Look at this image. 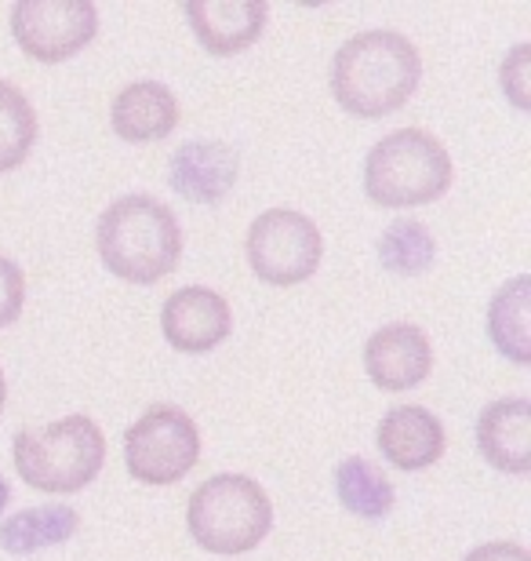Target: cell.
Segmentation results:
<instances>
[{"mask_svg":"<svg viewBox=\"0 0 531 561\" xmlns=\"http://www.w3.org/2000/svg\"><path fill=\"white\" fill-rule=\"evenodd\" d=\"M376 442L397 470H426L445 456V423L423 405H397L379 420Z\"/></svg>","mask_w":531,"mask_h":561,"instance_id":"14","label":"cell"},{"mask_svg":"<svg viewBox=\"0 0 531 561\" xmlns=\"http://www.w3.org/2000/svg\"><path fill=\"white\" fill-rule=\"evenodd\" d=\"M503 92L510 95V103L517 110H531V95H528V44H517V48L503 59L499 70Z\"/></svg>","mask_w":531,"mask_h":561,"instance_id":"22","label":"cell"},{"mask_svg":"<svg viewBox=\"0 0 531 561\" xmlns=\"http://www.w3.org/2000/svg\"><path fill=\"white\" fill-rule=\"evenodd\" d=\"M462 561H531L528 547L513 543V540H499V543H481L462 558Z\"/></svg>","mask_w":531,"mask_h":561,"instance_id":"23","label":"cell"},{"mask_svg":"<svg viewBox=\"0 0 531 561\" xmlns=\"http://www.w3.org/2000/svg\"><path fill=\"white\" fill-rule=\"evenodd\" d=\"M451 157L434 131L397 128L365 157V194L379 208H423L448 194Z\"/></svg>","mask_w":531,"mask_h":561,"instance_id":"4","label":"cell"},{"mask_svg":"<svg viewBox=\"0 0 531 561\" xmlns=\"http://www.w3.org/2000/svg\"><path fill=\"white\" fill-rule=\"evenodd\" d=\"M26 307V274L15 260L0 255V329L15 324Z\"/></svg>","mask_w":531,"mask_h":561,"instance_id":"21","label":"cell"},{"mask_svg":"<svg viewBox=\"0 0 531 561\" xmlns=\"http://www.w3.org/2000/svg\"><path fill=\"white\" fill-rule=\"evenodd\" d=\"M233 310L219 291L205 285H186L164 299L161 332L178 354H208L230 340Z\"/></svg>","mask_w":531,"mask_h":561,"instance_id":"9","label":"cell"},{"mask_svg":"<svg viewBox=\"0 0 531 561\" xmlns=\"http://www.w3.org/2000/svg\"><path fill=\"white\" fill-rule=\"evenodd\" d=\"M77 518L73 507H33V511H19L0 525V547L15 558L48 551V547L66 543L77 533Z\"/></svg>","mask_w":531,"mask_h":561,"instance_id":"17","label":"cell"},{"mask_svg":"<svg viewBox=\"0 0 531 561\" xmlns=\"http://www.w3.org/2000/svg\"><path fill=\"white\" fill-rule=\"evenodd\" d=\"M247 266L258 280L277 288L302 285L318 274L324 260V238L318 222L296 208H269L247 227Z\"/></svg>","mask_w":531,"mask_h":561,"instance_id":"7","label":"cell"},{"mask_svg":"<svg viewBox=\"0 0 531 561\" xmlns=\"http://www.w3.org/2000/svg\"><path fill=\"white\" fill-rule=\"evenodd\" d=\"M379 260L390 274L415 277L426 274L437 260V241L419 219H393L379 238Z\"/></svg>","mask_w":531,"mask_h":561,"instance_id":"19","label":"cell"},{"mask_svg":"<svg viewBox=\"0 0 531 561\" xmlns=\"http://www.w3.org/2000/svg\"><path fill=\"white\" fill-rule=\"evenodd\" d=\"M8 405V379H4V368H0V412Z\"/></svg>","mask_w":531,"mask_h":561,"instance_id":"24","label":"cell"},{"mask_svg":"<svg viewBox=\"0 0 531 561\" xmlns=\"http://www.w3.org/2000/svg\"><path fill=\"white\" fill-rule=\"evenodd\" d=\"M99 33L92 0H19L11 8V37L30 59L66 62L81 55Z\"/></svg>","mask_w":531,"mask_h":561,"instance_id":"8","label":"cell"},{"mask_svg":"<svg viewBox=\"0 0 531 561\" xmlns=\"http://www.w3.org/2000/svg\"><path fill=\"white\" fill-rule=\"evenodd\" d=\"M423 81V59L404 33L368 30L349 37L332 59L335 103L360 121L401 110Z\"/></svg>","mask_w":531,"mask_h":561,"instance_id":"1","label":"cell"},{"mask_svg":"<svg viewBox=\"0 0 531 561\" xmlns=\"http://www.w3.org/2000/svg\"><path fill=\"white\" fill-rule=\"evenodd\" d=\"M109 125L124 142H161L178 128V99L161 81H135L113 99Z\"/></svg>","mask_w":531,"mask_h":561,"instance_id":"15","label":"cell"},{"mask_svg":"<svg viewBox=\"0 0 531 561\" xmlns=\"http://www.w3.org/2000/svg\"><path fill=\"white\" fill-rule=\"evenodd\" d=\"M477 448L495 470L524 478L531 470V401L499 398L481 412Z\"/></svg>","mask_w":531,"mask_h":561,"instance_id":"13","label":"cell"},{"mask_svg":"<svg viewBox=\"0 0 531 561\" xmlns=\"http://www.w3.org/2000/svg\"><path fill=\"white\" fill-rule=\"evenodd\" d=\"M200 459V431L189 412L153 405L124 434V467L142 485H175Z\"/></svg>","mask_w":531,"mask_h":561,"instance_id":"6","label":"cell"},{"mask_svg":"<svg viewBox=\"0 0 531 561\" xmlns=\"http://www.w3.org/2000/svg\"><path fill=\"white\" fill-rule=\"evenodd\" d=\"M37 142V114L15 84L0 81V175L19 168Z\"/></svg>","mask_w":531,"mask_h":561,"instance_id":"20","label":"cell"},{"mask_svg":"<svg viewBox=\"0 0 531 561\" xmlns=\"http://www.w3.org/2000/svg\"><path fill=\"white\" fill-rule=\"evenodd\" d=\"M95 244L103 266L128 285H157L178 266L183 227L164 201L124 194L99 216Z\"/></svg>","mask_w":531,"mask_h":561,"instance_id":"2","label":"cell"},{"mask_svg":"<svg viewBox=\"0 0 531 561\" xmlns=\"http://www.w3.org/2000/svg\"><path fill=\"white\" fill-rule=\"evenodd\" d=\"M365 368H368L371 383L379 390H386V394L415 390L434 373V346H429V335L404 321L371 332V340L365 343Z\"/></svg>","mask_w":531,"mask_h":561,"instance_id":"10","label":"cell"},{"mask_svg":"<svg viewBox=\"0 0 531 561\" xmlns=\"http://www.w3.org/2000/svg\"><path fill=\"white\" fill-rule=\"evenodd\" d=\"M186 525L197 547L211 554H247L274 529V503L247 474H215L189 496Z\"/></svg>","mask_w":531,"mask_h":561,"instance_id":"5","label":"cell"},{"mask_svg":"<svg viewBox=\"0 0 531 561\" xmlns=\"http://www.w3.org/2000/svg\"><path fill=\"white\" fill-rule=\"evenodd\" d=\"M8 500H11V489H8V481H4V478H0V511H4V507H8Z\"/></svg>","mask_w":531,"mask_h":561,"instance_id":"25","label":"cell"},{"mask_svg":"<svg viewBox=\"0 0 531 561\" xmlns=\"http://www.w3.org/2000/svg\"><path fill=\"white\" fill-rule=\"evenodd\" d=\"M488 335L506 362L531 365V277L517 274L492 296Z\"/></svg>","mask_w":531,"mask_h":561,"instance_id":"16","label":"cell"},{"mask_svg":"<svg viewBox=\"0 0 531 561\" xmlns=\"http://www.w3.org/2000/svg\"><path fill=\"white\" fill-rule=\"evenodd\" d=\"M241 175V157L222 139L183 142L168 161V183L189 205H219Z\"/></svg>","mask_w":531,"mask_h":561,"instance_id":"11","label":"cell"},{"mask_svg":"<svg viewBox=\"0 0 531 561\" xmlns=\"http://www.w3.org/2000/svg\"><path fill=\"white\" fill-rule=\"evenodd\" d=\"M186 22L211 55H236L263 37L269 4L266 0H186Z\"/></svg>","mask_w":531,"mask_h":561,"instance_id":"12","label":"cell"},{"mask_svg":"<svg viewBox=\"0 0 531 561\" xmlns=\"http://www.w3.org/2000/svg\"><path fill=\"white\" fill-rule=\"evenodd\" d=\"M11 453L30 489L70 496L99 478L106 463V434L92 416H66L48 426H22Z\"/></svg>","mask_w":531,"mask_h":561,"instance_id":"3","label":"cell"},{"mask_svg":"<svg viewBox=\"0 0 531 561\" xmlns=\"http://www.w3.org/2000/svg\"><path fill=\"white\" fill-rule=\"evenodd\" d=\"M335 492H338V503L365 522L386 518L393 507L390 478L365 456H346L343 463L335 467Z\"/></svg>","mask_w":531,"mask_h":561,"instance_id":"18","label":"cell"}]
</instances>
